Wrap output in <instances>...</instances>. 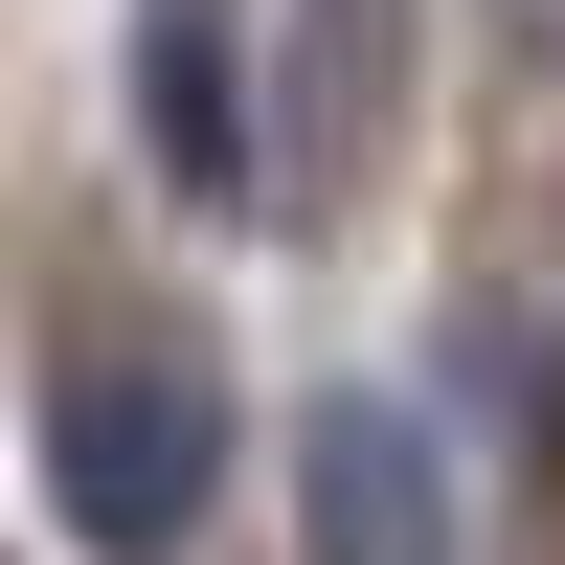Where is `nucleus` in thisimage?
<instances>
[{
    "label": "nucleus",
    "mask_w": 565,
    "mask_h": 565,
    "mask_svg": "<svg viewBox=\"0 0 565 565\" xmlns=\"http://www.w3.org/2000/svg\"><path fill=\"white\" fill-rule=\"evenodd\" d=\"M295 498H317V565H452V476L407 407H317L295 430Z\"/></svg>",
    "instance_id": "3"
},
{
    "label": "nucleus",
    "mask_w": 565,
    "mask_h": 565,
    "mask_svg": "<svg viewBox=\"0 0 565 565\" xmlns=\"http://www.w3.org/2000/svg\"><path fill=\"white\" fill-rule=\"evenodd\" d=\"M407 136V0H295L271 23V204H362V159Z\"/></svg>",
    "instance_id": "2"
},
{
    "label": "nucleus",
    "mask_w": 565,
    "mask_h": 565,
    "mask_svg": "<svg viewBox=\"0 0 565 565\" xmlns=\"http://www.w3.org/2000/svg\"><path fill=\"white\" fill-rule=\"evenodd\" d=\"M136 114H159V159L204 181H271V136H249V68H226V0H159V23H136Z\"/></svg>",
    "instance_id": "4"
},
{
    "label": "nucleus",
    "mask_w": 565,
    "mask_h": 565,
    "mask_svg": "<svg viewBox=\"0 0 565 565\" xmlns=\"http://www.w3.org/2000/svg\"><path fill=\"white\" fill-rule=\"evenodd\" d=\"M45 498H68V543H114V565H181V521L226 498V385L159 340V317H90V340L45 362Z\"/></svg>",
    "instance_id": "1"
}]
</instances>
